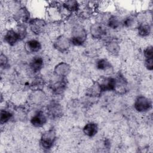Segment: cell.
<instances>
[{"label": "cell", "instance_id": "obj_1", "mask_svg": "<svg viewBox=\"0 0 153 153\" xmlns=\"http://www.w3.org/2000/svg\"><path fill=\"white\" fill-rule=\"evenodd\" d=\"M69 38L72 45L75 46L82 45L87 38V30L83 26L76 25L72 29Z\"/></svg>", "mask_w": 153, "mask_h": 153}, {"label": "cell", "instance_id": "obj_2", "mask_svg": "<svg viewBox=\"0 0 153 153\" xmlns=\"http://www.w3.org/2000/svg\"><path fill=\"white\" fill-rule=\"evenodd\" d=\"M57 138L56 132L54 128H51L44 132L41 136L39 145L44 150L50 149L54 145Z\"/></svg>", "mask_w": 153, "mask_h": 153}, {"label": "cell", "instance_id": "obj_3", "mask_svg": "<svg viewBox=\"0 0 153 153\" xmlns=\"http://www.w3.org/2000/svg\"><path fill=\"white\" fill-rule=\"evenodd\" d=\"M134 108L138 112H146L152 108V101L145 96H139L134 100Z\"/></svg>", "mask_w": 153, "mask_h": 153}, {"label": "cell", "instance_id": "obj_4", "mask_svg": "<svg viewBox=\"0 0 153 153\" xmlns=\"http://www.w3.org/2000/svg\"><path fill=\"white\" fill-rule=\"evenodd\" d=\"M47 115L51 119H57L63 115V107L61 104L55 100L51 101L46 108Z\"/></svg>", "mask_w": 153, "mask_h": 153}, {"label": "cell", "instance_id": "obj_5", "mask_svg": "<svg viewBox=\"0 0 153 153\" xmlns=\"http://www.w3.org/2000/svg\"><path fill=\"white\" fill-rule=\"evenodd\" d=\"M29 27L30 31L35 35H41L47 29L46 22L40 18H34L30 19L29 22Z\"/></svg>", "mask_w": 153, "mask_h": 153}, {"label": "cell", "instance_id": "obj_6", "mask_svg": "<svg viewBox=\"0 0 153 153\" xmlns=\"http://www.w3.org/2000/svg\"><path fill=\"white\" fill-rule=\"evenodd\" d=\"M70 38L64 35L58 36L53 41V47L60 53L66 52L71 45Z\"/></svg>", "mask_w": 153, "mask_h": 153}, {"label": "cell", "instance_id": "obj_7", "mask_svg": "<svg viewBox=\"0 0 153 153\" xmlns=\"http://www.w3.org/2000/svg\"><path fill=\"white\" fill-rule=\"evenodd\" d=\"M90 32L93 38L101 39L106 35L108 30L104 24L100 22H95L91 25Z\"/></svg>", "mask_w": 153, "mask_h": 153}, {"label": "cell", "instance_id": "obj_8", "mask_svg": "<svg viewBox=\"0 0 153 153\" xmlns=\"http://www.w3.org/2000/svg\"><path fill=\"white\" fill-rule=\"evenodd\" d=\"M46 99V94L43 90L39 88L33 90L28 96L27 100L31 105H41Z\"/></svg>", "mask_w": 153, "mask_h": 153}, {"label": "cell", "instance_id": "obj_9", "mask_svg": "<svg viewBox=\"0 0 153 153\" xmlns=\"http://www.w3.org/2000/svg\"><path fill=\"white\" fill-rule=\"evenodd\" d=\"M103 92L106 91H115L116 88V78L114 77H102L97 81Z\"/></svg>", "mask_w": 153, "mask_h": 153}, {"label": "cell", "instance_id": "obj_10", "mask_svg": "<svg viewBox=\"0 0 153 153\" xmlns=\"http://www.w3.org/2000/svg\"><path fill=\"white\" fill-rule=\"evenodd\" d=\"M14 20L18 24H25L30 20V14L26 7H21L15 13Z\"/></svg>", "mask_w": 153, "mask_h": 153}, {"label": "cell", "instance_id": "obj_11", "mask_svg": "<svg viewBox=\"0 0 153 153\" xmlns=\"http://www.w3.org/2000/svg\"><path fill=\"white\" fill-rule=\"evenodd\" d=\"M71 67L69 64L65 62H61L57 63L54 68V74L60 78L67 76L71 72Z\"/></svg>", "mask_w": 153, "mask_h": 153}, {"label": "cell", "instance_id": "obj_12", "mask_svg": "<svg viewBox=\"0 0 153 153\" xmlns=\"http://www.w3.org/2000/svg\"><path fill=\"white\" fill-rule=\"evenodd\" d=\"M47 115H45L42 111H38L31 117L30 124L35 127H41L44 126L47 121Z\"/></svg>", "mask_w": 153, "mask_h": 153}, {"label": "cell", "instance_id": "obj_13", "mask_svg": "<svg viewBox=\"0 0 153 153\" xmlns=\"http://www.w3.org/2000/svg\"><path fill=\"white\" fill-rule=\"evenodd\" d=\"M4 40L7 44L11 46L15 45L20 40H21L20 35L16 31V30L11 29L8 30L4 36Z\"/></svg>", "mask_w": 153, "mask_h": 153}, {"label": "cell", "instance_id": "obj_14", "mask_svg": "<svg viewBox=\"0 0 153 153\" xmlns=\"http://www.w3.org/2000/svg\"><path fill=\"white\" fill-rule=\"evenodd\" d=\"M42 45L41 42L35 39H32L27 41L25 44V49L28 53H35L41 50Z\"/></svg>", "mask_w": 153, "mask_h": 153}, {"label": "cell", "instance_id": "obj_15", "mask_svg": "<svg viewBox=\"0 0 153 153\" xmlns=\"http://www.w3.org/2000/svg\"><path fill=\"white\" fill-rule=\"evenodd\" d=\"M44 62L43 58L40 56H34L29 63V68L35 73L39 72L44 67Z\"/></svg>", "mask_w": 153, "mask_h": 153}, {"label": "cell", "instance_id": "obj_16", "mask_svg": "<svg viewBox=\"0 0 153 153\" xmlns=\"http://www.w3.org/2000/svg\"><path fill=\"white\" fill-rule=\"evenodd\" d=\"M106 51L112 56H117L120 51V45L119 42L115 39L109 40L105 45Z\"/></svg>", "mask_w": 153, "mask_h": 153}, {"label": "cell", "instance_id": "obj_17", "mask_svg": "<svg viewBox=\"0 0 153 153\" xmlns=\"http://www.w3.org/2000/svg\"><path fill=\"white\" fill-rule=\"evenodd\" d=\"M137 33L141 37H147L151 33V26L149 23L142 22L139 23L136 27Z\"/></svg>", "mask_w": 153, "mask_h": 153}, {"label": "cell", "instance_id": "obj_18", "mask_svg": "<svg viewBox=\"0 0 153 153\" xmlns=\"http://www.w3.org/2000/svg\"><path fill=\"white\" fill-rule=\"evenodd\" d=\"M66 88V81L64 79V78H62V79L54 82L51 86L52 92L56 95L62 94L65 91Z\"/></svg>", "mask_w": 153, "mask_h": 153}, {"label": "cell", "instance_id": "obj_19", "mask_svg": "<svg viewBox=\"0 0 153 153\" xmlns=\"http://www.w3.org/2000/svg\"><path fill=\"white\" fill-rule=\"evenodd\" d=\"M82 131L85 136L89 137H92L97 133L98 126L94 122H89L84 126Z\"/></svg>", "mask_w": 153, "mask_h": 153}, {"label": "cell", "instance_id": "obj_20", "mask_svg": "<svg viewBox=\"0 0 153 153\" xmlns=\"http://www.w3.org/2000/svg\"><path fill=\"white\" fill-rule=\"evenodd\" d=\"M103 93L97 81H94L86 90V94L91 97H97Z\"/></svg>", "mask_w": 153, "mask_h": 153}, {"label": "cell", "instance_id": "obj_21", "mask_svg": "<svg viewBox=\"0 0 153 153\" xmlns=\"http://www.w3.org/2000/svg\"><path fill=\"white\" fill-rule=\"evenodd\" d=\"M106 25L109 28L113 30H117L122 26V20L117 16L112 15L107 20Z\"/></svg>", "mask_w": 153, "mask_h": 153}, {"label": "cell", "instance_id": "obj_22", "mask_svg": "<svg viewBox=\"0 0 153 153\" xmlns=\"http://www.w3.org/2000/svg\"><path fill=\"white\" fill-rule=\"evenodd\" d=\"M62 7L69 13H74L79 9V4L76 1H66L63 2Z\"/></svg>", "mask_w": 153, "mask_h": 153}, {"label": "cell", "instance_id": "obj_23", "mask_svg": "<svg viewBox=\"0 0 153 153\" xmlns=\"http://www.w3.org/2000/svg\"><path fill=\"white\" fill-rule=\"evenodd\" d=\"M96 66L100 71H108L112 68L110 62L105 58L99 59L96 62Z\"/></svg>", "mask_w": 153, "mask_h": 153}, {"label": "cell", "instance_id": "obj_24", "mask_svg": "<svg viewBox=\"0 0 153 153\" xmlns=\"http://www.w3.org/2000/svg\"><path fill=\"white\" fill-rule=\"evenodd\" d=\"M13 117V112L6 109H3L1 110L0 112V121L1 124L2 125L4 124H5L8 123Z\"/></svg>", "mask_w": 153, "mask_h": 153}, {"label": "cell", "instance_id": "obj_25", "mask_svg": "<svg viewBox=\"0 0 153 153\" xmlns=\"http://www.w3.org/2000/svg\"><path fill=\"white\" fill-rule=\"evenodd\" d=\"M136 23L135 18L133 16H128L122 20V26L126 28H130Z\"/></svg>", "mask_w": 153, "mask_h": 153}, {"label": "cell", "instance_id": "obj_26", "mask_svg": "<svg viewBox=\"0 0 153 153\" xmlns=\"http://www.w3.org/2000/svg\"><path fill=\"white\" fill-rule=\"evenodd\" d=\"M16 31L20 35L21 40L25 39V38L26 36L27 30H26V27L25 24H18Z\"/></svg>", "mask_w": 153, "mask_h": 153}, {"label": "cell", "instance_id": "obj_27", "mask_svg": "<svg viewBox=\"0 0 153 153\" xmlns=\"http://www.w3.org/2000/svg\"><path fill=\"white\" fill-rule=\"evenodd\" d=\"M143 56L145 59L153 58V47L152 45H149L143 50Z\"/></svg>", "mask_w": 153, "mask_h": 153}, {"label": "cell", "instance_id": "obj_28", "mask_svg": "<svg viewBox=\"0 0 153 153\" xmlns=\"http://www.w3.org/2000/svg\"><path fill=\"white\" fill-rule=\"evenodd\" d=\"M8 59L7 56L4 54L1 53V56H0V66H1V67L2 68H5L8 65Z\"/></svg>", "mask_w": 153, "mask_h": 153}, {"label": "cell", "instance_id": "obj_29", "mask_svg": "<svg viewBox=\"0 0 153 153\" xmlns=\"http://www.w3.org/2000/svg\"><path fill=\"white\" fill-rule=\"evenodd\" d=\"M145 66L148 71L153 70V58L145 59Z\"/></svg>", "mask_w": 153, "mask_h": 153}]
</instances>
